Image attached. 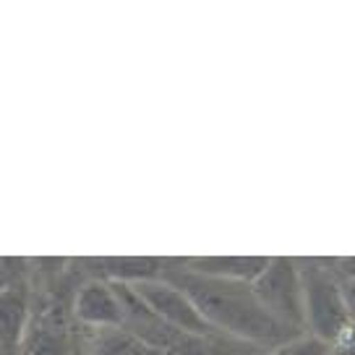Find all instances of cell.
<instances>
[{
  "label": "cell",
  "instance_id": "30bf717a",
  "mask_svg": "<svg viewBox=\"0 0 355 355\" xmlns=\"http://www.w3.org/2000/svg\"><path fill=\"white\" fill-rule=\"evenodd\" d=\"M329 355H355V324L329 347Z\"/></svg>",
  "mask_w": 355,
  "mask_h": 355
},
{
  "label": "cell",
  "instance_id": "7c38bea8",
  "mask_svg": "<svg viewBox=\"0 0 355 355\" xmlns=\"http://www.w3.org/2000/svg\"><path fill=\"white\" fill-rule=\"evenodd\" d=\"M16 269V264H13L11 259H0V288L3 285H8V282H13L16 277H11V272Z\"/></svg>",
  "mask_w": 355,
  "mask_h": 355
},
{
  "label": "cell",
  "instance_id": "8fae6325",
  "mask_svg": "<svg viewBox=\"0 0 355 355\" xmlns=\"http://www.w3.org/2000/svg\"><path fill=\"white\" fill-rule=\"evenodd\" d=\"M343 298L347 316H350V324H355V279H345L343 282Z\"/></svg>",
  "mask_w": 355,
  "mask_h": 355
},
{
  "label": "cell",
  "instance_id": "6da1fadb",
  "mask_svg": "<svg viewBox=\"0 0 355 355\" xmlns=\"http://www.w3.org/2000/svg\"><path fill=\"white\" fill-rule=\"evenodd\" d=\"M170 282H175L178 288L193 300V306L199 309V313L207 319V324L214 332L227 334L238 343L254 345V347H261V345L266 347L269 345L275 350L282 343L295 337L288 329H282L259 306V300L254 298L248 282L204 277V275H196V272H189V269H183L180 275L170 277Z\"/></svg>",
  "mask_w": 355,
  "mask_h": 355
},
{
  "label": "cell",
  "instance_id": "9c48e42d",
  "mask_svg": "<svg viewBox=\"0 0 355 355\" xmlns=\"http://www.w3.org/2000/svg\"><path fill=\"white\" fill-rule=\"evenodd\" d=\"M266 355H329V345H324L316 337H293L279 347L269 350Z\"/></svg>",
  "mask_w": 355,
  "mask_h": 355
},
{
  "label": "cell",
  "instance_id": "8992f818",
  "mask_svg": "<svg viewBox=\"0 0 355 355\" xmlns=\"http://www.w3.org/2000/svg\"><path fill=\"white\" fill-rule=\"evenodd\" d=\"M32 324V298L24 279L0 288V347L8 355H21L24 340Z\"/></svg>",
  "mask_w": 355,
  "mask_h": 355
},
{
  "label": "cell",
  "instance_id": "4fadbf2b",
  "mask_svg": "<svg viewBox=\"0 0 355 355\" xmlns=\"http://www.w3.org/2000/svg\"><path fill=\"white\" fill-rule=\"evenodd\" d=\"M340 269L345 272L347 279H355V259H343V261H340Z\"/></svg>",
  "mask_w": 355,
  "mask_h": 355
},
{
  "label": "cell",
  "instance_id": "ba28073f",
  "mask_svg": "<svg viewBox=\"0 0 355 355\" xmlns=\"http://www.w3.org/2000/svg\"><path fill=\"white\" fill-rule=\"evenodd\" d=\"M84 355H167L155 345L144 343L141 337L128 329H92L84 345Z\"/></svg>",
  "mask_w": 355,
  "mask_h": 355
},
{
  "label": "cell",
  "instance_id": "3957f363",
  "mask_svg": "<svg viewBox=\"0 0 355 355\" xmlns=\"http://www.w3.org/2000/svg\"><path fill=\"white\" fill-rule=\"evenodd\" d=\"M251 293L259 306L275 319V322L298 337L306 327V311H303V282H300V266L295 259H269L261 275L251 282Z\"/></svg>",
  "mask_w": 355,
  "mask_h": 355
},
{
  "label": "cell",
  "instance_id": "5bb4252c",
  "mask_svg": "<svg viewBox=\"0 0 355 355\" xmlns=\"http://www.w3.org/2000/svg\"><path fill=\"white\" fill-rule=\"evenodd\" d=\"M0 355H8V353H6V350H3V347H0Z\"/></svg>",
  "mask_w": 355,
  "mask_h": 355
},
{
  "label": "cell",
  "instance_id": "5b68a950",
  "mask_svg": "<svg viewBox=\"0 0 355 355\" xmlns=\"http://www.w3.org/2000/svg\"><path fill=\"white\" fill-rule=\"evenodd\" d=\"M78 324L87 329H118L123 327V300L118 285L110 279H87L71 300Z\"/></svg>",
  "mask_w": 355,
  "mask_h": 355
},
{
  "label": "cell",
  "instance_id": "52a82bcc",
  "mask_svg": "<svg viewBox=\"0 0 355 355\" xmlns=\"http://www.w3.org/2000/svg\"><path fill=\"white\" fill-rule=\"evenodd\" d=\"M269 259L264 256H204V259H186L183 269L204 275L214 279H230V282H254Z\"/></svg>",
  "mask_w": 355,
  "mask_h": 355
},
{
  "label": "cell",
  "instance_id": "277c9868",
  "mask_svg": "<svg viewBox=\"0 0 355 355\" xmlns=\"http://www.w3.org/2000/svg\"><path fill=\"white\" fill-rule=\"evenodd\" d=\"M131 290L144 300V306L155 316H159L167 327H173L178 332L191 334V337H209L217 334L211 329L207 319L193 306V300L178 288L170 279H144V282H133Z\"/></svg>",
  "mask_w": 355,
  "mask_h": 355
},
{
  "label": "cell",
  "instance_id": "7a4b0ae2",
  "mask_svg": "<svg viewBox=\"0 0 355 355\" xmlns=\"http://www.w3.org/2000/svg\"><path fill=\"white\" fill-rule=\"evenodd\" d=\"M300 266V282H303V311H306V327L311 337L322 340L332 347L353 324L345 309L343 282H337L329 269L316 261H306Z\"/></svg>",
  "mask_w": 355,
  "mask_h": 355
}]
</instances>
